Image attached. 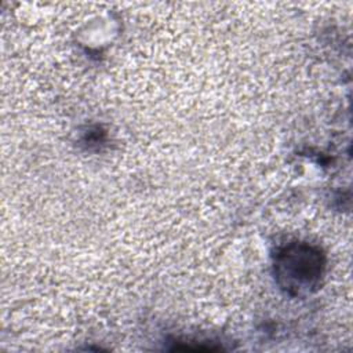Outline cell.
Here are the masks:
<instances>
[{
    "instance_id": "6da1fadb",
    "label": "cell",
    "mask_w": 353,
    "mask_h": 353,
    "mask_svg": "<svg viewBox=\"0 0 353 353\" xmlns=\"http://www.w3.org/2000/svg\"><path fill=\"white\" fill-rule=\"evenodd\" d=\"M324 255L306 243H292L276 258V279L288 294L299 295L313 291L324 273Z\"/></svg>"
}]
</instances>
